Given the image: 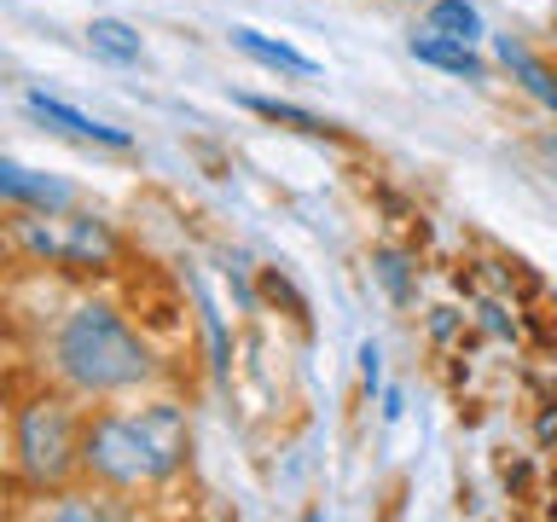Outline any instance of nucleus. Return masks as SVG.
I'll return each mask as SVG.
<instances>
[{"label":"nucleus","instance_id":"6","mask_svg":"<svg viewBox=\"0 0 557 522\" xmlns=\"http://www.w3.org/2000/svg\"><path fill=\"white\" fill-rule=\"evenodd\" d=\"M233 47L244 52V59L278 70V76H296V82H313V76H320V64H313L308 52H296L290 41H273V35H261V29H250V24L233 29Z\"/></svg>","mask_w":557,"mask_h":522},{"label":"nucleus","instance_id":"15","mask_svg":"<svg viewBox=\"0 0 557 522\" xmlns=\"http://www.w3.org/2000/svg\"><path fill=\"white\" fill-rule=\"evenodd\" d=\"M540 151H546V157H552V169H557V139H552V134L540 139Z\"/></svg>","mask_w":557,"mask_h":522},{"label":"nucleus","instance_id":"14","mask_svg":"<svg viewBox=\"0 0 557 522\" xmlns=\"http://www.w3.org/2000/svg\"><path fill=\"white\" fill-rule=\"evenodd\" d=\"M360 377H366V389H377V348L372 343L360 348Z\"/></svg>","mask_w":557,"mask_h":522},{"label":"nucleus","instance_id":"9","mask_svg":"<svg viewBox=\"0 0 557 522\" xmlns=\"http://www.w3.org/2000/svg\"><path fill=\"white\" fill-rule=\"evenodd\" d=\"M494 52H499V64L511 70V76H517L522 87H529V94H534L540 104H546V111H557V82L546 76V64H540L529 47L511 41V35H499V47H494Z\"/></svg>","mask_w":557,"mask_h":522},{"label":"nucleus","instance_id":"8","mask_svg":"<svg viewBox=\"0 0 557 522\" xmlns=\"http://www.w3.org/2000/svg\"><path fill=\"white\" fill-rule=\"evenodd\" d=\"M412 59L418 64H430V70H447V76H465V82H482L487 76V64L470 52V41H453V35H412Z\"/></svg>","mask_w":557,"mask_h":522},{"label":"nucleus","instance_id":"4","mask_svg":"<svg viewBox=\"0 0 557 522\" xmlns=\"http://www.w3.org/2000/svg\"><path fill=\"white\" fill-rule=\"evenodd\" d=\"M24 238L35 244L41 256H52V261H111V233H104L99 221H64V233L59 226H24Z\"/></svg>","mask_w":557,"mask_h":522},{"label":"nucleus","instance_id":"11","mask_svg":"<svg viewBox=\"0 0 557 522\" xmlns=\"http://www.w3.org/2000/svg\"><path fill=\"white\" fill-rule=\"evenodd\" d=\"M430 29L453 35V41H476V35H482L476 0H430Z\"/></svg>","mask_w":557,"mask_h":522},{"label":"nucleus","instance_id":"2","mask_svg":"<svg viewBox=\"0 0 557 522\" xmlns=\"http://www.w3.org/2000/svg\"><path fill=\"white\" fill-rule=\"evenodd\" d=\"M59 365L76 389H128L151 372V355L111 308H76L59 331Z\"/></svg>","mask_w":557,"mask_h":522},{"label":"nucleus","instance_id":"1","mask_svg":"<svg viewBox=\"0 0 557 522\" xmlns=\"http://www.w3.org/2000/svg\"><path fill=\"white\" fill-rule=\"evenodd\" d=\"M186 459V418L174 407H146L139 418H99L82 435V464L116 487L163 482Z\"/></svg>","mask_w":557,"mask_h":522},{"label":"nucleus","instance_id":"7","mask_svg":"<svg viewBox=\"0 0 557 522\" xmlns=\"http://www.w3.org/2000/svg\"><path fill=\"white\" fill-rule=\"evenodd\" d=\"M0 203H35V209H64L70 186L52 181V174H35L12 157H0Z\"/></svg>","mask_w":557,"mask_h":522},{"label":"nucleus","instance_id":"12","mask_svg":"<svg viewBox=\"0 0 557 522\" xmlns=\"http://www.w3.org/2000/svg\"><path fill=\"white\" fill-rule=\"evenodd\" d=\"M244 104H250L256 116H268V122H285V128L296 134H331V122H320L313 111H302V104H290V99H268V94H244Z\"/></svg>","mask_w":557,"mask_h":522},{"label":"nucleus","instance_id":"5","mask_svg":"<svg viewBox=\"0 0 557 522\" xmlns=\"http://www.w3.org/2000/svg\"><path fill=\"white\" fill-rule=\"evenodd\" d=\"M29 111L41 116L47 128H59V134H70V139H87V146H111V151H128V146H134L128 128H111V122H99V116L76 111V104H64V99L41 94V87L29 94Z\"/></svg>","mask_w":557,"mask_h":522},{"label":"nucleus","instance_id":"10","mask_svg":"<svg viewBox=\"0 0 557 522\" xmlns=\"http://www.w3.org/2000/svg\"><path fill=\"white\" fill-rule=\"evenodd\" d=\"M87 47L111 64H134L139 59V29L122 24V17H94V24H87Z\"/></svg>","mask_w":557,"mask_h":522},{"label":"nucleus","instance_id":"3","mask_svg":"<svg viewBox=\"0 0 557 522\" xmlns=\"http://www.w3.org/2000/svg\"><path fill=\"white\" fill-rule=\"evenodd\" d=\"M17 452H24V470L35 482H59L82 452L76 418H70L64 400H35L17 418Z\"/></svg>","mask_w":557,"mask_h":522},{"label":"nucleus","instance_id":"13","mask_svg":"<svg viewBox=\"0 0 557 522\" xmlns=\"http://www.w3.org/2000/svg\"><path fill=\"white\" fill-rule=\"evenodd\" d=\"M377 273H383V285H389L395 296H407V261L400 256H377Z\"/></svg>","mask_w":557,"mask_h":522}]
</instances>
